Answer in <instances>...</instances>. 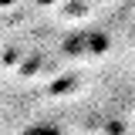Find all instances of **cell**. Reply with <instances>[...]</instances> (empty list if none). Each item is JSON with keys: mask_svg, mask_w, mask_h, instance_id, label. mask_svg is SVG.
<instances>
[{"mask_svg": "<svg viewBox=\"0 0 135 135\" xmlns=\"http://www.w3.org/2000/svg\"><path fill=\"white\" fill-rule=\"evenodd\" d=\"M17 135H64V132L57 125H47L44 122V125H31V128H24V132H17Z\"/></svg>", "mask_w": 135, "mask_h": 135, "instance_id": "1", "label": "cell"}, {"mask_svg": "<svg viewBox=\"0 0 135 135\" xmlns=\"http://www.w3.org/2000/svg\"><path fill=\"white\" fill-rule=\"evenodd\" d=\"M3 3H10V0H3Z\"/></svg>", "mask_w": 135, "mask_h": 135, "instance_id": "2", "label": "cell"}]
</instances>
